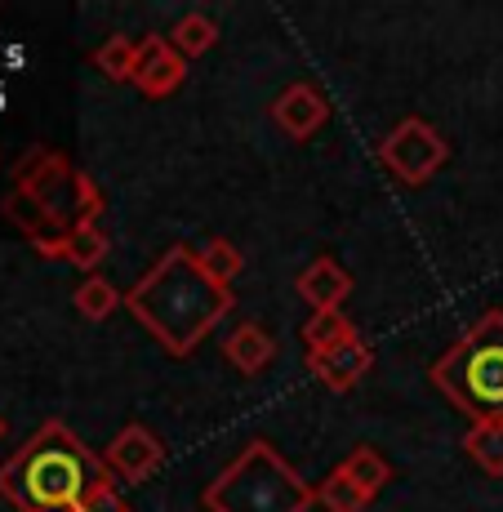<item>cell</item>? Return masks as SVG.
Listing matches in <instances>:
<instances>
[{
    "label": "cell",
    "instance_id": "obj_1",
    "mask_svg": "<svg viewBox=\"0 0 503 512\" xmlns=\"http://www.w3.org/2000/svg\"><path fill=\"white\" fill-rule=\"evenodd\" d=\"M232 285L214 281L201 268L192 245H170L138 285L125 290L130 317L161 343L170 357H192L205 339L232 312Z\"/></svg>",
    "mask_w": 503,
    "mask_h": 512
},
{
    "label": "cell",
    "instance_id": "obj_2",
    "mask_svg": "<svg viewBox=\"0 0 503 512\" xmlns=\"http://www.w3.org/2000/svg\"><path fill=\"white\" fill-rule=\"evenodd\" d=\"M112 481L107 464L63 419H45L0 464V499H9L18 512H85V504Z\"/></svg>",
    "mask_w": 503,
    "mask_h": 512
},
{
    "label": "cell",
    "instance_id": "obj_3",
    "mask_svg": "<svg viewBox=\"0 0 503 512\" xmlns=\"http://www.w3.org/2000/svg\"><path fill=\"white\" fill-rule=\"evenodd\" d=\"M432 388L472 423L503 419V312L490 308L432 366Z\"/></svg>",
    "mask_w": 503,
    "mask_h": 512
},
{
    "label": "cell",
    "instance_id": "obj_4",
    "mask_svg": "<svg viewBox=\"0 0 503 512\" xmlns=\"http://www.w3.org/2000/svg\"><path fill=\"white\" fill-rule=\"evenodd\" d=\"M312 504H317V490L276 455L272 441H250L205 486L210 512H308Z\"/></svg>",
    "mask_w": 503,
    "mask_h": 512
},
{
    "label": "cell",
    "instance_id": "obj_5",
    "mask_svg": "<svg viewBox=\"0 0 503 512\" xmlns=\"http://www.w3.org/2000/svg\"><path fill=\"white\" fill-rule=\"evenodd\" d=\"M14 187L32 192L63 236L76 232V228H90V223H98L107 210L103 192L94 187L90 174L76 170L67 156L49 152V147H32V152L14 165Z\"/></svg>",
    "mask_w": 503,
    "mask_h": 512
},
{
    "label": "cell",
    "instance_id": "obj_6",
    "mask_svg": "<svg viewBox=\"0 0 503 512\" xmlns=\"http://www.w3.org/2000/svg\"><path fill=\"white\" fill-rule=\"evenodd\" d=\"M446 156H450V147L441 139V130L428 125L423 116H406V121L379 143V165L392 179H401L410 187L428 183L432 174L446 165Z\"/></svg>",
    "mask_w": 503,
    "mask_h": 512
},
{
    "label": "cell",
    "instance_id": "obj_7",
    "mask_svg": "<svg viewBox=\"0 0 503 512\" xmlns=\"http://www.w3.org/2000/svg\"><path fill=\"white\" fill-rule=\"evenodd\" d=\"M103 464L116 481H125V486H143V481H152L156 472L165 468V441L156 437L147 423H125V428L116 432V441L107 446Z\"/></svg>",
    "mask_w": 503,
    "mask_h": 512
},
{
    "label": "cell",
    "instance_id": "obj_8",
    "mask_svg": "<svg viewBox=\"0 0 503 512\" xmlns=\"http://www.w3.org/2000/svg\"><path fill=\"white\" fill-rule=\"evenodd\" d=\"M272 121H276V130H281L285 139L308 143L312 134H317L325 121H330V103H325V94L317 90V85L294 81V85H285V90L276 94Z\"/></svg>",
    "mask_w": 503,
    "mask_h": 512
},
{
    "label": "cell",
    "instance_id": "obj_9",
    "mask_svg": "<svg viewBox=\"0 0 503 512\" xmlns=\"http://www.w3.org/2000/svg\"><path fill=\"white\" fill-rule=\"evenodd\" d=\"M370 366H374V348L361 334H348L343 343H334V348H325V352H308V370L317 374L330 392L357 388L370 374Z\"/></svg>",
    "mask_w": 503,
    "mask_h": 512
},
{
    "label": "cell",
    "instance_id": "obj_10",
    "mask_svg": "<svg viewBox=\"0 0 503 512\" xmlns=\"http://www.w3.org/2000/svg\"><path fill=\"white\" fill-rule=\"evenodd\" d=\"M187 81V63L183 54L170 45V36H147L138 45V63H134V85L147 98H170L174 90H183Z\"/></svg>",
    "mask_w": 503,
    "mask_h": 512
},
{
    "label": "cell",
    "instance_id": "obj_11",
    "mask_svg": "<svg viewBox=\"0 0 503 512\" xmlns=\"http://www.w3.org/2000/svg\"><path fill=\"white\" fill-rule=\"evenodd\" d=\"M0 214H5L9 223H14L18 232L27 236V241L36 245V254L41 259H54V263H63V232L54 228V219L45 214V205L36 201L32 192H23V187H14V192L0 201Z\"/></svg>",
    "mask_w": 503,
    "mask_h": 512
},
{
    "label": "cell",
    "instance_id": "obj_12",
    "mask_svg": "<svg viewBox=\"0 0 503 512\" xmlns=\"http://www.w3.org/2000/svg\"><path fill=\"white\" fill-rule=\"evenodd\" d=\"M294 285H299V294L308 299L312 312H339L343 303H348V294H352V277L334 259H325V254L321 259H312L308 268L299 272V281Z\"/></svg>",
    "mask_w": 503,
    "mask_h": 512
},
{
    "label": "cell",
    "instance_id": "obj_13",
    "mask_svg": "<svg viewBox=\"0 0 503 512\" xmlns=\"http://www.w3.org/2000/svg\"><path fill=\"white\" fill-rule=\"evenodd\" d=\"M223 357L232 361V370L236 374H263L272 366V357H276V343H272V334L259 326V321H245V326H236L228 339H223Z\"/></svg>",
    "mask_w": 503,
    "mask_h": 512
},
{
    "label": "cell",
    "instance_id": "obj_14",
    "mask_svg": "<svg viewBox=\"0 0 503 512\" xmlns=\"http://www.w3.org/2000/svg\"><path fill=\"white\" fill-rule=\"evenodd\" d=\"M463 455L481 472H490V477H503V419L472 423V428L463 432Z\"/></svg>",
    "mask_w": 503,
    "mask_h": 512
},
{
    "label": "cell",
    "instance_id": "obj_15",
    "mask_svg": "<svg viewBox=\"0 0 503 512\" xmlns=\"http://www.w3.org/2000/svg\"><path fill=\"white\" fill-rule=\"evenodd\" d=\"M72 308L81 312L85 321H107L116 308H125V294L116 290V285L107 281V277H98V272H94V277H85L81 285H76Z\"/></svg>",
    "mask_w": 503,
    "mask_h": 512
},
{
    "label": "cell",
    "instance_id": "obj_16",
    "mask_svg": "<svg viewBox=\"0 0 503 512\" xmlns=\"http://www.w3.org/2000/svg\"><path fill=\"white\" fill-rule=\"evenodd\" d=\"M107 250H112V241H107L103 223H90V228H76L63 236V263H72V268H85L94 277V268L107 259Z\"/></svg>",
    "mask_w": 503,
    "mask_h": 512
},
{
    "label": "cell",
    "instance_id": "obj_17",
    "mask_svg": "<svg viewBox=\"0 0 503 512\" xmlns=\"http://www.w3.org/2000/svg\"><path fill=\"white\" fill-rule=\"evenodd\" d=\"M170 45L179 49L183 58H201L219 45V23L210 14H183L179 23L170 27Z\"/></svg>",
    "mask_w": 503,
    "mask_h": 512
},
{
    "label": "cell",
    "instance_id": "obj_18",
    "mask_svg": "<svg viewBox=\"0 0 503 512\" xmlns=\"http://www.w3.org/2000/svg\"><path fill=\"white\" fill-rule=\"evenodd\" d=\"M90 63L98 67V76H107V81H134V63H138V41L130 36H107L103 45L90 54Z\"/></svg>",
    "mask_w": 503,
    "mask_h": 512
},
{
    "label": "cell",
    "instance_id": "obj_19",
    "mask_svg": "<svg viewBox=\"0 0 503 512\" xmlns=\"http://www.w3.org/2000/svg\"><path fill=\"white\" fill-rule=\"evenodd\" d=\"M339 468L348 472V477L357 481V486L366 490L370 499L379 495V490H383V486H388V481H392V464H388V459H383V455H379V450H374V446H357V450H352L348 459H343Z\"/></svg>",
    "mask_w": 503,
    "mask_h": 512
},
{
    "label": "cell",
    "instance_id": "obj_20",
    "mask_svg": "<svg viewBox=\"0 0 503 512\" xmlns=\"http://www.w3.org/2000/svg\"><path fill=\"white\" fill-rule=\"evenodd\" d=\"M317 504H321L325 512H366L370 495H366V490H361L357 481H352L343 468H334L330 477L321 481V490H317Z\"/></svg>",
    "mask_w": 503,
    "mask_h": 512
},
{
    "label": "cell",
    "instance_id": "obj_21",
    "mask_svg": "<svg viewBox=\"0 0 503 512\" xmlns=\"http://www.w3.org/2000/svg\"><path fill=\"white\" fill-rule=\"evenodd\" d=\"M196 259H201V268L210 272L214 281H223V285H232L236 277H241V268H245V254L236 250L228 236H214V241H205L201 250H196Z\"/></svg>",
    "mask_w": 503,
    "mask_h": 512
},
{
    "label": "cell",
    "instance_id": "obj_22",
    "mask_svg": "<svg viewBox=\"0 0 503 512\" xmlns=\"http://www.w3.org/2000/svg\"><path fill=\"white\" fill-rule=\"evenodd\" d=\"M348 334H357L343 312H312L308 321H303V343H308V352H325L334 348V343H343Z\"/></svg>",
    "mask_w": 503,
    "mask_h": 512
},
{
    "label": "cell",
    "instance_id": "obj_23",
    "mask_svg": "<svg viewBox=\"0 0 503 512\" xmlns=\"http://www.w3.org/2000/svg\"><path fill=\"white\" fill-rule=\"evenodd\" d=\"M85 512H130V504H125V495H121V486H103L98 490V495L90 499V504H85Z\"/></svg>",
    "mask_w": 503,
    "mask_h": 512
},
{
    "label": "cell",
    "instance_id": "obj_24",
    "mask_svg": "<svg viewBox=\"0 0 503 512\" xmlns=\"http://www.w3.org/2000/svg\"><path fill=\"white\" fill-rule=\"evenodd\" d=\"M5 428H9V423H5V415H0V437H5Z\"/></svg>",
    "mask_w": 503,
    "mask_h": 512
}]
</instances>
